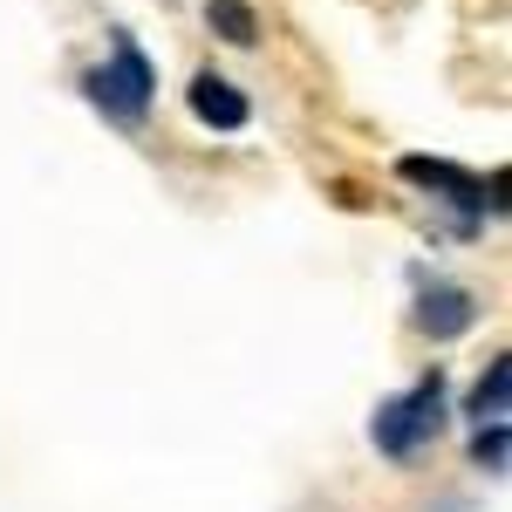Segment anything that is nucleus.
<instances>
[{
	"label": "nucleus",
	"mask_w": 512,
	"mask_h": 512,
	"mask_svg": "<svg viewBox=\"0 0 512 512\" xmlns=\"http://www.w3.org/2000/svg\"><path fill=\"white\" fill-rule=\"evenodd\" d=\"M437 431H444V369H431L424 383H410L390 403H376V417H369V444L383 458H417L424 444H437Z\"/></svg>",
	"instance_id": "f257e3e1"
},
{
	"label": "nucleus",
	"mask_w": 512,
	"mask_h": 512,
	"mask_svg": "<svg viewBox=\"0 0 512 512\" xmlns=\"http://www.w3.org/2000/svg\"><path fill=\"white\" fill-rule=\"evenodd\" d=\"M82 89H89V103H96L103 117L137 123L144 110H151V89H158V69L144 62V48H137V41H117V55H110L103 69H89V76H82Z\"/></svg>",
	"instance_id": "f03ea898"
},
{
	"label": "nucleus",
	"mask_w": 512,
	"mask_h": 512,
	"mask_svg": "<svg viewBox=\"0 0 512 512\" xmlns=\"http://www.w3.org/2000/svg\"><path fill=\"white\" fill-rule=\"evenodd\" d=\"M472 321H478V301L465 287H451V280H437V287L417 294V328H424L431 342H458Z\"/></svg>",
	"instance_id": "7ed1b4c3"
},
{
	"label": "nucleus",
	"mask_w": 512,
	"mask_h": 512,
	"mask_svg": "<svg viewBox=\"0 0 512 512\" xmlns=\"http://www.w3.org/2000/svg\"><path fill=\"white\" fill-rule=\"evenodd\" d=\"M185 96H192V117L212 123V130H246V117H253V103H246L226 76H212V69H205V76H192V89H185Z\"/></svg>",
	"instance_id": "20e7f679"
},
{
	"label": "nucleus",
	"mask_w": 512,
	"mask_h": 512,
	"mask_svg": "<svg viewBox=\"0 0 512 512\" xmlns=\"http://www.w3.org/2000/svg\"><path fill=\"white\" fill-rule=\"evenodd\" d=\"M403 178H410V185H424V192H444L451 198V205H492V198H485V185H478L472 171H458V164H437V158H403Z\"/></svg>",
	"instance_id": "39448f33"
},
{
	"label": "nucleus",
	"mask_w": 512,
	"mask_h": 512,
	"mask_svg": "<svg viewBox=\"0 0 512 512\" xmlns=\"http://www.w3.org/2000/svg\"><path fill=\"white\" fill-rule=\"evenodd\" d=\"M506 390H512V362L492 355V369L478 376V390H472V417L478 424H506Z\"/></svg>",
	"instance_id": "423d86ee"
},
{
	"label": "nucleus",
	"mask_w": 512,
	"mask_h": 512,
	"mask_svg": "<svg viewBox=\"0 0 512 512\" xmlns=\"http://www.w3.org/2000/svg\"><path fill=\"white\" fill-rule=\"evenodd\" d=\"M212 28L226 41H239V48H253L260 41V21H253V7L246 0H212Z\"/></svg>",
	"instance_id": "0eeeda50"
},
{
	"label": "nucleus",
	"mask_w": 512,
	"mask_h": 512,
	"mask_svg": "<svg viewBox=\"0 0 512 512\" xmlns=\"http://www.w3.org/2000/svg\"><path fill=\"white\" fill-rule=\"evenodd\" d=\"M472 458H478V465H485L492 478L506 472V424H478V437H472Z\"/></svg>",
	"instance_id": "6e6552de"
}]
</instances>
